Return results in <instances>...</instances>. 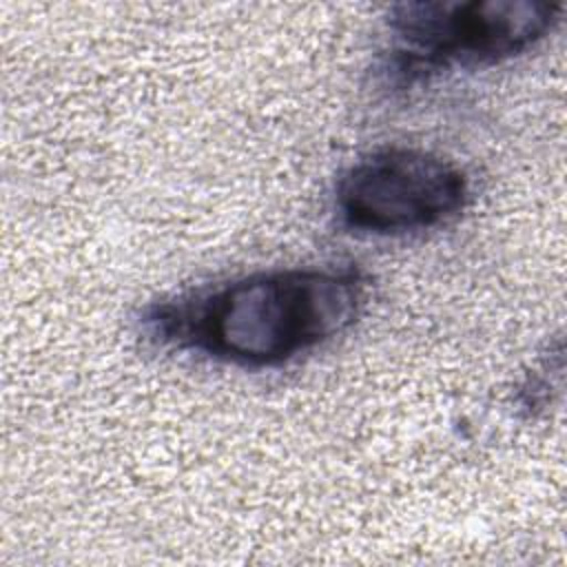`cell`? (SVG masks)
<instances>
[{
	"mask_svg": "<svg viewBox=\"0 0 567 567\" xmlns=\"http://www.w3.org/2000/svg\"><path fill=\"white\" fill-rule=\"evenodd\" d=\"M368 299L370 277L357 264L270 268L155 299L135 326L157 348L266 370L346 334Z\"/></svg>",
	"mask_w": 567,
	"mask_h": 567,
	"instance_id": "6da1fadb",
	"label": "cell"
},
{
	"mask_svg": "<svg viewBox=\"0 0 567 567\" xmlns=\"http://www.w3.org/2000/svg\"><path fill=\"white\" fill-rule=\"evenodd\" d=\"M563 2L547 0H419L385 16L377 80L410 91L454 69H485L536 49L560 22Z\"/></svg>",
	"mask_w": 567,
	"mask_h": 567,
	"instance_id": "7a4b0ae2",
	"label": "cell"
},
{
	"mask_svg": "<svg viewBox=\"0 0 567 567\" xmlns=\"http://www.w3.org/2000/svg\"><path fill=\"white\" fill-rule=\"evenodd\" d=\"M472 202L467 173L419 146H379L341 171L332 213L357 237H412L456 221Z\"/></svg>",
	"mask_w": 567,
	"mask_h": 567,
	"instance_id": "3957f363",
	"label": "cell"
},
{
	"mask_svg": "<svg viewBox=\"0 0 567 567\" xmlns=\"http://www.w3.org/2000/svg\"><path fill=\"white\" fill-rule=\"evenodd\" d=\"M560 377H563V343L558 339L551 354L547 352L520 381L514 396L516 408L532 419L545 414L554 401V392H558L560 388Z\"/></svg>",
	"mask_w": 567,
	"mask_h": 567,
	"instance_id": "277c9868",
	"label": "cell"
}]
</instances>
